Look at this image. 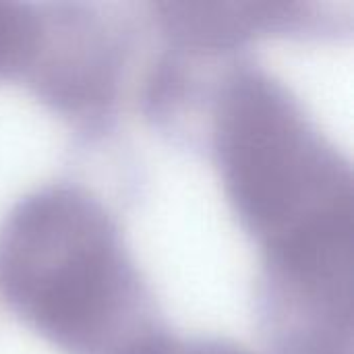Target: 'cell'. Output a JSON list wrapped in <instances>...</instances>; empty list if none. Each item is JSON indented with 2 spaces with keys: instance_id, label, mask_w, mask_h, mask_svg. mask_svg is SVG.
Here are the masks:
<instances>
[{
  "instance_id": "obj_1",
  "label": "cell",
  "mask_w": 354,
  "mask_h": 354,
  "mask_svg": "<svg viewBox=\"0 0 354 354\" xmlns=\"http://www.w3.org/2000/svg\"><path fill=\"white\" fill-rule=\"evenodd\" d=\"M224 195L255 241L290 354H351L353 172L274 77L232 71L212 110Z\"/></svg>"
},
{
  "instance_id": "obj_2",
  "label": "cell",
  "mask_w": 354,
  "mask_h": 354,
  "mask_svg": "<svg viewBox=\"0 0 354 354\" xmlns=\"http://www.w3.org/2000/svg\"><path fill=\"white\" fill-rule=\"evenodd\" d=\"M0 292L64 354H127L156 332L149 290L116 220L81 187L37 189L8 212Z\"/></svg>"
},
{
  "instance_id": "obj_3",
  "label": "cell",
  "mask_w": 354,
  "mask_h": 354,
  "mask_svg": "<svg viewBox=\"0 0 354 354\" xmlns=\"http://www.w3.org/2000/svg\"><path fill=\"white\" fill-rule=\"evenodd\" d=\"M301 4L249 2V4H158L162 27L185 46L226 48L243 39L295 29Z\"/></svg>"
},
{
  "instance_id": "obj_4",
  "label": "cell",
  "mask_w": 354,
  "mask_h": 354,
  "mask_svg": "<svg viewBox=\"0 0 354 354\" xmlns=\"http://www.w3.org/2000/svg\"><path fill=\"white\" fill-rule=\"evenodd\" d=\"M44 37V21L29 6L0 2V77L31 66Z\"/></svg>"
},
{
  "instance_id": "obj_5",
  "label": "cell",
  "mask_w": 354,
  "mask_h": 354,
  "mask_svg": "<svg viewBox=\"0 0 354 354\" xmlns=\"http://www.w3.org/2000/svg\"><path fill=\"white\" fill-rule=\"evenodd\" d=\"M127 354H255L234 342L218 338H183L166 332H151Z\"/></svg>"
}]
</instances>
